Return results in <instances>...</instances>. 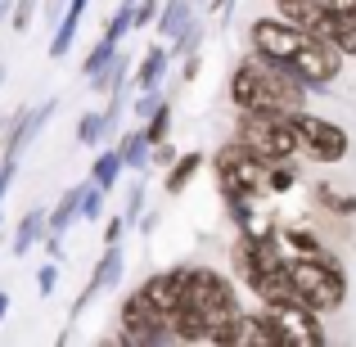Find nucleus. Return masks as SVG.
<instances>
[{"label":"nucleus","mask_w":356,"mask_h":347,"mask_svg":"<svg viewBox=\"0 0 356 347\" xmlns=\"http://www.w3.org/2000/svg\"><path fill=\"white\" fill-rule=\"evenodd\" d=\"M131 226H127V217H122V212H118V217H108L104 221V243H122V234H127Z\"/></svg>","instance_id":"c9c22d12"},{"label":"nucleus","mask_w":356,"mask_h":347,"mask_svg":"<svg viewBox=\"0 0 356 347\" xmlns=\"http://www.w3.org/2000/svg\"><path fill=\"white\" fill-rule=\"evenodd\" d=\"M226 95L239 113H293V108L307 104L312 90L289 68H280V63H270V59H261V54L248 50L235 63V72H230Z\"/></svg>","instance_id":"f257e3e1"},{"label":"nucleus","mask_w":356,"mask_h":347,"mask_svg":"<svg viewBox=\"0 0 356 347\" xmlns=\"http://www.w3.org/2000/svg\"><path fill=\"white\" fill-rule=\"evenodd\" d=\"M185 307L203 316L208 325V343L217 347H235L239 321H243V302H239V289L230 275H221L217 266H190V298Z\"/></svg>","instance_id":"f03ea898"},{"label":"nucleus","mask_w":356,"mask_h":347,"mask_svg":"<svg viewBox=\"0 0 356 347\" xmlns=\"http://www.w3.org/2000/svg\"><path fill=\"white\" fill-rule=\"evenodd\" d=\"M0 86H5V59H0Z\"/></svg>","instance_id":"37998d69"},{"label":"nucleus","mask_w":356,"mask_h":347,"mask_svg":"<svg viewBox=\"0 0 356 347\" xmlns=\"http://www.w3.org/2000/svg\"><path fill=\"white\" fill-rule=\"evenodd\" d=\"M63 9H68V0H41V18H45L50 27L63 18Z\"/></svg>","instance_id":"4c0bfd02"},{"label":"nucleus","mask_w":356,"mask_h":347,"mask_svg":"<svg viewBox=\"0 0 356 347\" xmlns=\"http://www.w3.org/2000/svg\"><path fill=\"white\" fill-rule=\"evenodd\" d=\"M298 190V163L293 158H275L270 163V194H289Z\"/></svg>","instance_id":"bb28decb"},{"label":"nucleus","mask_w":356,"mask_h":347,"mask_svg":"<svg viewBox=\"0 0 356 347\" xmlns=\"http://www.w3.org/2000/svg\"><path fill=\"white\" fill-rule=\"evenodd\" d=\"M176 158H181V154H176V145H172V140H163V145H154V154H149V167H163V172H167Z\"/></svg>","instance_id":"72a5a7b5"},{"label":"nucleus","mask_w":356,"mask_h":347,"mask_svg":"<svg viewBox=\"0 0 356 347\" xmlns=\"http://www.w3.org/2000/svg\"><path fill=\"white\" fill-rule=\"evenodd\" d=\"M14 176H18V158H0V203H5V194H9V185H14Z\"/></svg>","instance_id":"f704fd0d"},{"label":"nucleus","mask_w":356,"mask_h":347,"mask_svg":"<svg viewBox=\"0 0 356 347\" xmlns=\"http://www.w3.org/2000/svg\"><path fill=\"white\" fill-rule=\"evenodd\" d=\"M104 203H108V190H99L95 181H86V194H81V221L99 226V221H104Z\"/></svg>","instance_id":"cd10ccee"},{"label":"nucleus","mask_w":356,"mask_h":347,"mask_svg":"<svg viewBox=\"0 0 356 347\" xmlns=\"http://www.w3.org/2000/svg\"><path fill=\"white\" fill-rule=\"evenodd\" d=\"M81 194H86V181H77V185H68V190L59 194V203L50 208V230H68L72 221H81Z\"/></svg>","instance_id":"6ab92c4d"},{"label":"nucleus","mask_w":356,"mask_h":347,"mask_svg":"<svg viewBox=\"0 0 356 347\" xmlns=\"http://www.w3.org/2000/svg\"><path fill=\"white\" fill-rule=\"evenodd\" d=\"M289 280H293L298 302H307L312 312L334 316L348 302V271L334 252L325 257H289Z\"/></svg>","instance_id":"20e7f679"},{"label":"nucleus","mask_w":356,"mask_h":347,"mask_svg":"<svg viewBox=\"0 0 356 347\" xmlns=\"http://www.w3.org/2000/svg\"><path fill=\"white\" fill-rule=\"evenodd\" d=\"M194 14H199V5H194V0H163V14H158L154 32L172 41V36H181L185 27H190V18H194Z\"/></svg>","instance_id":"f3484780"},{"label":"nucleus","mask_w":356,"mask_h":347,"mask_svg":"<svg viewBox=\"0 0 356 347\" xmlns=\"http://www.w3.org/2000/svg\"><path fill=\"white\" fill-rule=\"evenodd\" d=\"M118 149H122V163H127V172H149V154H154V145H149L145 127L118 136Z\"/></svg>","instance_id":"aec40b11"},{"label":"nucleus","mask_w":356,"mask_h":347,"mask_svg":"<svg viewBox=\"0 0 356 347\" xmlns=\"http://www.w3.org/2000/svg\"><path fill=\"white\" fill-rule=\"evenodd\" d=\"M50 32H54L50 36V59H68V54H72V41H77V32H81V14H63Z\"/></svg>","instance_id":"4be33fe9"},{"label":"nucleus","mask_w":356,"mask_h":347,"mask_svg":"<svg viewBox=\"0 0 356 347\" xmlns=\"http://www.w3.org/2000/svg\"><path fill=\"white\" fill-rule=\"evenodd\" d=\"M140 212H145V172H140V181H131V190H127V208H122L127 226H140Z\"/></svg>","instance_id":"c756f323"},{"label":"nucleus","mask_w":356,"mask_h":347,"mask_svg":"<svg viewBox=\"0 0 356 347\" xmlns=\"http://www.w3.org/2000/svg\"><path fill=\"white\" fill-rule=\"evenodd\" d=\"M316 199H321L325 212H334V217H356V194H339L334 185H316Z\"/></svg>","instance_id":"393cba45"},{"label":"nucleus","mask_w":356,"mask_h":347,"mask_svg":"<svg viewBox=\"0 0 356 347\" xmlns=\"http://www.w3.org/2000/svg\"><path fill=\"white\" fill-rule=\"evenodd\" d=\"M230 136H239L243 145H248L252 154H261L266 163L302 154V140L289 127V113H239L235 108V131H230Z\"/></svg>","instance_id":"39448f33"},{"label":"nucleus","mask_w":356,"mask_h":347,"mask_svg":"<svg viewBox=\"0 0 356 347\" xmlns=\"http://www.w3.org/2000/svg\"><path fill=\"white\" fill-rule=\"evenodd\" d=\"M140 293H145L149 302L172 321V316L185 307V298H190V266H167V271L145 275V280H140Z\"/></svg>","instance_id":"9b49d317"},{"label":"nucleus","mask_w":356,"mask_h":347,"mask_svg":"<svg viewBox=\"0 0 356 347\" xmlns=\"http://www.w3.org/2000/svg\"><path fill=\"white\" fill-rule=\"evenodd\" d=\"M41 248H45V257H54V261H63V257H68V248H63V234H59V230H50V234H45V243H41Z\"/></svg>","instance_id":"e433bc0d"},{"label":"nucleus","mask_w":356,"mask_h":347,"mask_svg":"<svg viewBox=\"0 0 356 347\" xmlns=\"http://www.w3.org/2000/svg\"><path fill=\"white\" fill-rule=\"evenodd\" d=\"M54 113H59V99H45V104H36V108H18L14 127H9L5 140H0V158H23V149L41 136L45 122H50Z\"/></svg>","instance_id":"f8f14e48"},{"label":"nucleus","mask_w":356,"mask_h":347,"mask_svg":"<svg viewBox=\"0 0 356 347\" xmlns=\"http://www.w3.org/2000/svg\"><path fill=\"white\" fill-rule=\"evenodd\" d=\"M199 72H203V59H199V54H190V59H181V86H190V81L199 77Z\"/></svg>","instance_id":"58836bf2"},{"label":"nucleus","mask_w":356,"mask_h":347,"mask_svg":"<svg viewBox=\"0 0 356 347\" xmlns=\"http://www.w3.org/2000/svg\"><path fill=\"white\" fill-rule=\"evenodd\" d=\"M136 77V59H131L127 50H118L113 59H108V68L99 72V77H90V90H95V95H122V90H127V81Z\"/></svg>","instance_id":"4468645a"},{"label":"nucleus","mask_w":356,"mask_h":347,"mask_svg":"<svg viewBox=\"0 0 356 347\" xmlns=\"http://www.w3.org/2000/svg\"><path fill=\"white\" fill-rule=\"evenodd\" d=\"M163 14V0H136V32H149Z\"/></svg>","instance_id":"2f4dec72"},{"label":"nucleus","mask_w":356,"mask_h":347,"mask_svg":"<svg viewBox=\"0 0 356 347\" xmlns=\"http://www.w3.org/2000/svg\"><path fill=\"white\" fill-rule=\"evenodd\" d=\"M307 41H312V32L289 23V18H280V14H261L248 23V50L270 59V63H280V68H293L298 54L307 50Z\"/></svg>","instance_id":"0eeeda50"},{"label":"nucleus","mask_w":356,"mask_h":347,"mask_svg":"<svg viewBox=\"0 0 356 347\" xmlns=\"http://www.w3.org/2000/svg\"><path fill=\"white\" fill-rule=\"evenodd\" d=\"M289 127H293L298 140H302V154L312 158V163H321V167H339L343 158L352 154V136L339 127V122H330L321 113L293 108V113H289Z\"/></svg>","instance_id":"6e6552de"},{"label":"nucleus","mask_w":356,"mask_h":347,"mask_svg":"<svg viewBox=\"0 0 356 347\" xmlns=\"http://www.w3.org/2000/svg\"><path fill=\"white\" fill-rule=\"evenodd\" d=\"M280 239H284V248L293 252V257H325V239H316L307 226H280Z\"/></svg>","instance_id":"412c9836"},{"label":"nucleus","mask_w":356,"mask_h":347,"mask_svg":"<svg viewBox=\"0 0 356 347\" xmlns=\"http://www.w3.org/2000/svg\"><path fill=\"white\" fill-rule=\"evenodd\" d=\"M172 63H176V59H172V50H167V45H149L145 59L136 63V77H131V81H136V90H158Z\"/></svg>","instance_id":"2eb2a0df"},{"label":"nucleus","mask_w":356,"mask_h":347,"mask_svg":"<svg viewBox=\"0 0 356 347\" xmlns=\"http://www.w3.org/2000/svg\"><path fill=\"white\" fill-rule=\"evenodd\" d=\"M122 172H127V163H122V149H118V140L113 145H104L95 154V167H90V181L99 185V190H113V185L122 181Z\"/></svg>","instance_id":"a211bd4d"},{"label":"nucleus","mask_w":356,"mask_h":347,"mask_svg":"<svg viewBox=\"0 0 356 347\" xmlns=\"http://www.w3.org/2000/svg\"><path fill=\"white\" fill-rule=\"evenodd\" d=\"M194 5H212V0H194Z\"/></svg>","instance_id":"c03bdc74"},{"label":"nucleus","mask_w":356,"mask_h":347,"mask_svg":"<svg viewBox=\"0 0 356 347\" xmlns=\"http://www.w3.org/2000/svg\"><path fill=\"white\" fill-rule=\"evenodd\" d=\"M212 181H217L221 203L230 199H266L270 194V163L261 154H252L239 136L221 140L217 154H212Z\"/></svg>","instance_id":"7ed1b4c3"},{"label":"nucleus","mask_w":356,"mask_h":347,"mask_svg":"<svg viewBox=\"0 0 356 347\" xmlns=\"http://www.w3.org/2000/svg\"><path fill=\"white\" fill-rule=\"evenodd\" d=\"M270 312V321H275V330H280V343L284 347H325L330 343V334H325V321H321V312H312L307 302H275V307H266Z\"/></svg>","instance_id":"1a4fd4ad"},{"label":"nucleus","mask_w":356,"mask_h":347,"mask_svg":"<svg viewBox=\"0 0 356 347\" xmlns=\"http://www.w3.org/2000/svg\"><path fill=\"white\" fill-rule=\"evenodd\" d=\"M203 163H208V158H203L199 149H185V154L176 158L172 167H167V181H163V190L172 194V199H176L181 190H190V181H194V176L203 172Z\"/></svg>","instance_id":"dca6fc26"},{"label":"nucleus","mask_w":356,"mask_h":347,"mask_svg":"<svg viewBox=\"0 0 356 347\" xmlns=\"http://www.w3.org/2000/svg\"><path fill=\"white\" fill-rule=\"evenodd\" d=\"M45 234H50V212H45V208L23 212V221H18V230H14L9 252H14V257H27L32 248H41V243H45Z\"/></svg>","instance_id":"ddd939ff"},{"label":"nucleus","mask_w":356,"mask_h":347,"mask_svg":"<svg viewBox=\"0 0 356 347\" xmlns=\"http://www.w3.org/2000/svg\"><path fill=\"white\" fill-rule=\"evenodd\" d=\"M122 50V45H113V41H104V36H99L95 45H90V54H86V63H81V77H99V72L108 68V59H113V54Z\"/></svg>","instance_id":"a878e982"},{"label":"nucleus","mask_w":356,"mask_h":347,"mask_svg":"<svg viewBox=\"0 0 356 347\" xmlns=\"http://www.w3.org/2000/svg\"><path fill=\"white\" fill-rule=\"evenodd\" d=\"M208 9H217V14H221V18H230V9H235V0H212V5H208Z\"/></svg>","instance_id":"ea45409f"},{"label":"nucleus","mask_w":356,"mask_h":347,"mask_svg":"<svg viewBox=\"0 0 356 347\" xmlns=\"http://www.w3.org/2000/svg\"><path fill=\"white\" fill-rule=\"evenodd\" d=\"M122 275H127V252H122V243H104V252H99V261H95V271H90L86 289L77 293V302H72V312H68V325H72V330H77L81 312H86L99 293H113V289L122 284Z\"/></svg>","instance_id":"9d476101"},{"label":"nucleus","mask_w":356,"mask_h":347,"mask_svg":"<svg viewBox=\"0 0 356 347\" xmlns=\"http://www.w3.org/2000/svg\"><path fill=\"white\" fill-rule=\"evenodd\" d=\"M203 36H208V23H203V18L194 14V18H190V27H185L181 36H172V45H167V50H172V59L181 63V59H190V54H199Z\"/></svg>","instance_id":"5701e85b"},{"label":"nucleus","mask_w":356,"mask_h":347,"mask_svg":"<svg viewBox=\"0 0 356 347\" xmlns=\"http://www.w3.org/2000/svg\"><path fill=\"white\" fill-rule=\"evenodd\" d=\"M72 140H77V145H86V149H104L108 140H104V108H90V113H81L77 118V131H72Z\"/></svg>","instance_id":"b1692460"},{"label":"nucleus","mask_w":356,"mask_h":347,"mask_svg":"<svg viewBox=\"0 0 356 347\" xmlns=\"http://www.w3.org/2000/svg\"><path fill=\"white\" fill-rule=\"evenodd\" d=\"M54 289H59V261L50 257V261H45L41 271H36V293H41V298H50Z\"/></svg>","instance_id":"473e14b6"},{"label":"nucleus","mask_w":356,"mask_h":347,"mask_svg":"<svg viewBox=\"0 0 356 347\" xmlns=\"http://www.w3.org/2000/svg\"><path fill=\"white\" fill-rule=\"evenodd\" d=\"M140 127H145V136H149V145H163L167 136H172V99H167L163 108H158L154 118H145L140 122Z\"/></svg>","instance_id":"c85d7f7f"},{"label":"nucleus","mask_w":356,"mask_h":347,"mask_svg":"<svg viewBox=\"0 0 356 347\" xmlns=\"http://www.w3.org/2000/svg\"><path fill=\"white\" fill-rule=\"evenodd\" d=\"M113 343H127V347H158V343H176L172 334V321L149 302L140 289H131L118 307V334Z\"/></svg>","instance_id":"423d86ee"},{"label":"nucleus","mask_w":356,"mask_h":347,"mask_svg":"<svg viewBox=\"0 0 356 347\" xmlns=\"http://www.w3.org/2000/svg\"><path fill=\"white\" fill-rule=\"evenodd\" d=\"M36 9H41V0H14V14H9V27L14 32H27L36 18Z\"/></svg>","instance_id":"7c9ffc66"},{"label":"nucleus","mask_w":356,"mask_h":347,"mask_svg":"<svg viewBox=\"0 0 356 347\" xmlns=\"http://www.w3.org/2000/svg\"><path fill=\"white\" fill-rule=\"evenodd\" d=\"M5 316H9V293L0 289V321H5Z\"/></svg>","instance_id":"a19ab883"},{"label":"nucleus","mask_w":356,"mask_h":347,"mask_svg":"<svg viewBox=\"0 0 356 347\" xmlns=\"http://www.w3.org/2000/svg\"><path fill=\"white\" fill-rule=\"evenodd\" d=\"M14 14V0H0V18H9Z\"/></svg>","instance_id":"79ce46f5"}]
</instances>
